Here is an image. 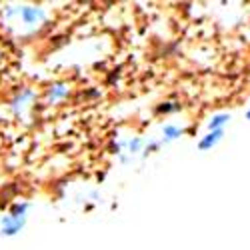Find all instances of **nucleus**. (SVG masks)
<instances>
[{"mask_svg":"<svg viewBox=\"0 0 250 250\" xmlns=\"http://www.w3.org/2000/svg\"><path fill=\"white\" fill-rule=\"evenodd\" d=\"M248 118H250V112H248Z\"/></svg>","mask_w":250,"mask_h":250,"instance_id":"20e7f679","label":"nucleus"},{"mask_svg":"<svg viewBox=\"0 0 250 250\" xmlns=\"http://www.w3.org/2000/svg\"><path fill=\"white\" fill-rule=\"evenodd\" d=\"M180 132H182V130H178V128H172V126H168V128H166V130H164L166 138H176V136H178Z\"/></svg>","mask_w":250,"mask_h":250,"instance_id":"7ed1b4c3","label":"nucleus"},{"mask_svg":"<svg viewBox=\"0 0 250 250\" xmlns=\"http://www.w3.org/2000/svg\"><path fill=\"white\" fill-rule=\"evenodd\" d=\"M226 120H230V116H228V114H218V116H214V118L210 120V124H208V128H210V130H216L218 126H222V124H224Z\"/></svg>","mask_w":250,"mask_h":250,"instance_id":"f03ea898","label":"nucleus"},{"mask_svg":"<svg viewBox=\"0 0 250 250\" xmlns=\"http://www.w3.org/2000/svg\"><path fill=\"white\" fill-rule=\"evenodd\" d=\"M220 136H222V130H214V132H210L204 140H200V148L202 150H206V148H210V146H214V144L220 140Z\"/></svg>","mask_w":250,"mask_h":250,"instance_id":"f257e3e1","label":"nucleus"}]
</instances>
